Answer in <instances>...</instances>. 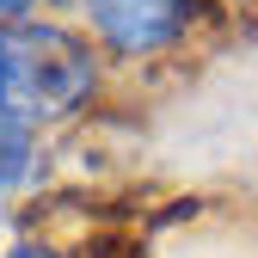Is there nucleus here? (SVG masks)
I'll use <instances>...</instances> for the list:
<instances>
[{
	"mask_svg": "<svg viewBox=\"0 0 258 258\" xmlns=\"http://www.w3.org/2000/svg\"><path fill=\"white\" fill-rule=\"evenodd\" d=\"M7 258H61V252H55L49 240H19V246H13Z\"/></svg>",
	"mask_w": 258,
	"mask_h": 258,
	"instance_id": "nucleus-5",
	"label": "nucleus"
},
{
	"mask_svg": "<svg viewBox=\"0 0 258 258\" xmlns=\"http://www.w3.org/2000/svg\"><path fill=\"white\" fill-rule=\"evenodd\" d=\"M99 92V49L80 31L31 19L0 25V111L25 129L74 117Z\"/></svg>",
	"mask_w": 258,
	"mask_h": 258,
	"instance_id": "nucleus-1",
	"label": "nucleus"
},
{
	"mask_svg": "<svg viewBox=\"0 0 258 258\" xmlns=\"http://www.w3.org/2000/svg\"><path fill=\"white\" fill-rule=\"evenodd\" d=\"M37 7H43V0H0V25H31Z\"/></svg>",
	"mask_w": 258,
	"mask_h": 258,
	"instance_id": "nucleus-4",
	"label": "nucleus"
},
{
	"mask_svg": "<svg viewBox=\"0 0 258 258\" xmlns=\"http://www.w3.org/2000/svg\"><path fill=\"white\" fill-rule=\"evenodd\" d=\"M31 178H37V129H25L0 111V197L25 190Z\"/></svg>",
	"mask_w": 258,
	"mask_h": 258,
	"instance_id": "nucleus-3",
	"label": "nucleus"
},
{
	"mask_svg": "<svg viewBox=\"0 0 258 258\" xmlns=\"http://www.w3.org/2000/svg\"><path fill=\"white\" fill-rule=\"evenodd\" d=\"M86 31L99 37V49L123 55V61H148L166 55L172 43H184L197 0H74Z\"/></svg>",
	"mask_w": 258,
	"mask_h": 258,
	"instance_id": "nucleus-2",
	"label": "nucleus"
}]
</instances>
